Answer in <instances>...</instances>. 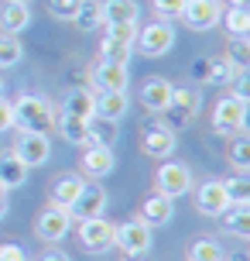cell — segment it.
Returning <instances> with one entry per match:
<instances>
[{
	"instance_id": "bcb514c9",
	"label": "cell",
	"mask_w": 250,
	"mask_h": 261,
	"mask_svg": "<svg viewBox=\"0 0 250 261\" xmlns=\"http://www.w3.org/2000/svg\"><path fill=\"white\" fill-rule=\"evenodd\" d=\"M7 4H31V0H7Z\"/></svg>"
},
{
	"instance_id": "e0dca14e",
	"label": "cell",
	"mask_w": 250,
	"mask_h": 261,
	"mask_svg": "<svg viewBox=\"0 0 250 261\" xmlns=\"http://www.w3.org/2000/svg\"><path fill=\"white\" fill-rule=\"evenodd\" d=\"M113 165H117L113 148H103V144H89V148L82 151V162H79V169L86 172V175H92V179L110 175V172H113Z\"/></svg>"
},
{
	"instance_id": "60d3db41",
	"label": "cell",
	"mask_w": 250,
	"mask_h": 261,
	"mask_svg": "<svg viewBox=\"0 0 250 261\" xmlns=\"http://www.w3.org/2000/svg\"><path fill=\"white\" fill-rule=\"evenodd\" d=\"M0 261H27L21 244H0Z\"/></svg>"
},
{
	"instance_id": "ba28073f",
	"label": "cell",
	"mask_w": 250,
	"mask_h": 261,
	"mask_svg": "<svg viewBox=\"0 0 250 261\" xmlns=\"http://www.w3.org/2000/svg\"><path fill=\"white\" fill-rule=\"evenodd\" d=\"M151 227L141 220H123L117 223V244L113 248H120L127 258H141V254H147L151 251Z\"/></svg>"
},
{
	"instance_id": "52a82bcc",
	"label": "cell",
	"mask_w": 250,
	"mask_h": 261,
	"mask_svg": "<svg viewBox=\"0 0 250 261\" xmlns=\"http://www.w3.org/2000/svg\"><path fill=\"white\" fill-rule=\"evenodd\" d=\"M11 151L24 162L27 169H38V165H45L52 158V141H48V134H38V130H21Z\"/></svg>"
},
{
	"instance_id": "e575fe53",
	"label": "cell",
	"mask_w": 250,
	"mask_h": 261,
	"mask_svg": "<svg viewBox=\"0 0 250 261\" xmlns=\"http://www.w3.org/2000/svg\"><path fill=\"white\" fill-rule=\"evenodd\" d=\"M233 65L226 62V59H209V79L206 83H212V86H223V83H230L233 79Z\"/></svg>"
},
{
	"instance_id": "30bf717a",
	"label": "cell",
	"mask_w": 250,
	"mask_h": 261,
	"mask_svg": "<svg viewBox=\"0 0 250 261\" xmlns=\"http://www.w3.org/2000/svg\"><path fill=\"white\" fill-rule=\"evenodd\" d=\"M69 227H72V213L62 206H48L38 213V220H35V234L45 241V244H58L62 237L69 234Z\"/></svg>"
},
{
	"instance_id": "1f68e13d",
	"label": "cell",
	"mask_w": 250,
	"mask_h": 261,
	"mask_svg": "<svg viewBox=\"0 0 250 261\" xmlns=\"http://www.w3.org/2000/svg\"><path fill=\"white\" fill-rule=\"evenodd\" d=\"M24 59V45L17 41V35H0V69H11Z\"/></svg>"
},
{
	"instance_id": "f6af8a7d",
	"label": "cell",
	"mask_w": 250,
	"mask_h": 261,
	"mask_svg": "<svg viewBox=\"0 0 250 261\" xmlns=\"http://www.w3.org/2000/svg\"><path fill=\"white\" fill-rule=\"evenodd\" d=\"M230 7H250V0H226Z\"/></svg>"
},
{
	"instance_id": "8d00e7d4",
	"label": "cell",
	"mask_w": 250,
	"mask_h": 261,
	"mask_svg": "<svg viewBox=\"0 0 250 261\" xmlns=\"http://www.w3.org/2000/svg\"><path fill=\"white\" fill-rule=\"evenodd\" d=\"M185 0H151V11L158 14V21H175L182 14Z\"/></svg>"
},
{
	"instance_id": "836d02e7",
	"label": "cell",
	"mask_w": 250,
	"mask_h": 261,
	"mask_svg": "<svg viewBox=\"0 0 250 261\" xmlns=\"http://www.w3.org/2000/svg\"><path fill=\"white\" fill-rule=\"evenodd\" d=\"M230 165H233L237 172L250 169V141L247 138H237V141L230 144Z\"/></svg>"
},
{
	"instance_id": "484cf974",
	"label": "cell",
	"mask_w": 250,
	"mask_h": 261,
	"mask_svg": "<svg viewBox=\"0 0 250 261\" xmlns=\"http://www.w3.org/2000/svg\"><path fill=\"white\" fill-rule=\"evenodd\" d=\"M223 193H226V199H230V206H250V179H247V172H237V175L223 179Z\"/></svg>"
},
{
	"instance_id": "cb8c5ba5",
	"label": "cell",
	"mask_w": 250,
	"mask_h": 261,
	"mask_svg": "<svg viewBox=\"0 0 250 261\" xmlns=\"http://www.w3.org/2000/svg\"><path fill=\"white\" fill-rule=\"evenodd\" d=\"M137 21V0H103V24Z\"/></svg>"
},
{
	"instance_id": "603a6c76",
	"label": "cell",
	"mask_w": 250,
	"mask_h": 261,
	"mask_svg": "<svg viewBox=\"0 0 250 261\" xmlns=\"http://www.w3.org/2000/svg\"><path fill=\"white\" fill-rule=\"evenodd\" d=\"M82 186H86V179L82 175H66V179H58L52 189V206H62L69 210L72 203H76V196L82 193Z\"/></svg>"
},
{
	"instance_id": "f1b7e54d",
	"label": "cell",
	"mask_w": 250,
	"mask_h": 261,
	"mask_svg": "<svg viewBox=\"0 0 250 261\" xmlns=\"http://www.w3.org/2000/svg\"><path fill=\"white\" fill-rule=\"evenodd\" d=\"M131 55H134V45H127V41H117V38H103L100 41V59H106V62L127 65Z\"/></svg>"
},
{
	"instance_id": "d4e9b609",
	"label": "cell",
	"mask_w": 250,
	"mask_h": 261,
	"mask_svg": "<svg viewBox=\"0 0 250 261\" xmlns=\"http://www.w3.org/2000/svg\"><path fill=\"white\" fill-rule=\"evenodd\" d=\"M72 24L82 28V31H96V28H103V0H82L76 17H72Z\"/></svg>"
},
{
	"instance_id": "8992f818",
	"label": "cell",
	"mask_w": 250,
	"mask_h": 261,
	"mask_svg": "<svg viewBox=\"0 0 250 261\" xmlns=\"http://www.w3.org/2000/svg\"><path fill=\"white\" fill-rule=\"evenodd\" d=\"M79 244L92 254H103L117 244V223H110L106 217H89L79 220Z\"/></svg>"
},
{
	"instance_id": "83f0119b",
	"label": "cell",
	"mask_w": 250,
	"mask_h": 261,
	"mask_svg": "<svg viewBox=\"0 0 250 261\" xmlns=\"http://www.w3.org/2000/svg\"><path fill=\"white\" fill-rule=\"evenodd\" d=\"M226 62L233 65V69H247L250 65V38L247 35H230L226 38Z\"/></svg>"
},
{
	"instance_id": "c3c4849f",
	"label": "cell",
	"mask_w": 250,
	"mask_h": 261,
	"mask_svg": "<svg viewBox=\"0 0 250 261\" xmlns=\"http://www.w3.org/2000/svg\"><path fill=\"white\" fill-rule=\"evenodd\" d=\"M0 193H7V189H4V182H0Z\"/></svg>"
},
{
	"instance_id": "7a4b0ae2",
	"label": "cell",
	"mask_w": 250,
	"mask_h": 261,
	"mask_svg": "<svg viewBox=\"0 0 250 261\" xmlns=\"http://www.w3.org/2000/svg\"><path fill=\"white\" fill-rule=\"evenodd\" d=\"M199 107H202L199 90H178V86H175L168 107L161 110V120H158V124H161V127H168L171 134L189 130L192 124H196V117H199Z\"/></svg>"
},
{
	"instance_id": "b9f144b4",
	"label": "cell",
	"mask_w": 250,
	"mask_h": 261,
	"mask_svg": "<svg viewBox=\"0 0 250 261\" xmlns=\"http://www.w3.org/2000/svg\"><path fill=\"white\" fill-rule=\"evenodd\" d=\"M189 76L196 79V83H206L209 79V59H196V62L189 65Z\"/></svg>"
},
{
	"instance_id": "3957f363",
	"label": "cell",
	"mask_w": 250,
	"mask_h": 261,
	"mask_svg": "<svg viewBox=\"0 0 250 261\" xmlns=\"http://www.w3.org/2000/svg\"><path fill=\"white\" fill-rule=\"evenodd\" d=\"M243 127H247V100H240L233 93L230 96H220L216 107H212V130L230 138V134H237Z\"/></svg>"
},
{
	"instance_id": "d6986e66",
	"label": "cell",
	"mask_w": 250,
	"mask_h": 261,
	"mask_svg": "<svg viewBox=\"0 0 250 261\" xmlns=\"http://www.w3.org/2000/svg\"><path fill=\"white\" fill-rule=\"evenodd\" d=\"M117 138H120V120L96 117V114L86 120V144H103V148H110V144H117Z\"/></svg>"
},
{
	"instance_id": "7402d4cb",
	"label": "cell",
	"mask_w": 250,
	"mask_h": 261,
	"mask_svg": "<svg viewBox=\"0 0 250 261\" xmlns=\"http://www.w3.org/2000/svg\"><path fill=\"white\" fill-rule=\"evenodd\" d=\"M58 114L89 120L92 117V90H69L62 96V103H58Z\"/></svg>"
},
{
	"instance_id": "6da1fadb",
	"label": "cell",
	"mask_w": 250,
	"mask_h": 261,
	"mask_svg": "<svg viewBox=\"0 0 250 261\" xmlns=\"http://www.w3.org/2000/svg\"><path fill=\"white\" fill-rule=\"evenodd\" d=\"M14 127L21 130H38V134H48V130H55V120H58V114H55V107L45 100V96H38V93H24V96H17L14 100Z\"/></svg>"
},
{
	"instance_id": "d6a6232c",
	"label": "cell",
	"mask_w": 250,
	"mask_h": 261,
	"mask_svg": "<svg viewBox=\"0 0 250 261\" xmlns=\"http://www.w3.org/2000/svg\"><path fill=\"white\" fill-rule=\"evenodd\" d=\"M230 35H250V11L247 7H230L226 17H220Z\"/></svg>"
},
{
	"instance_id": "5b68a950",
	"label": "cell",
	"mask_w": 250,
	"mask_h": 261,
	"mask_svg": "<svg viewBox=\"0 0 250 261\" xmlns=\"http://www.w3.org/2000/svg\"><path fill=\"white\" fill-rule=\"evenodd\" d=\"M154 189L165 193L168 199H178V196L192 193V172H189V165L165 158V162H161V169L154 172Z\"/></svg>"
},
{
	"instance_id": "7c38bea8",
	"label": "cell",
	"mask_w": 250,
	"mask_h": 261,
	"mask_svg": "<svg viewBox=\"0 0 250 261\" xmlns=\"http://www.w3.org/2000/svg\"><path fill=\"white\" fill-rule=\"evenodd\" d=\"M106 189L100 182H86L82 186V193L76 196V203L69 206V213L72 217H79V220H89V217H103L106 213Z\"/></svg>"
},
{
	"instance_id": "d590c367",
	"label": "cell",
	"mask_w": 250,
	"mask_h": 261,
	"mask_svg": "<svg viewBox=\"0 0 250 261\" xmlns=\"http://www.w3.org/2000/svg\"><path fill=\"white\" fill-rule=\"evenodd\" d=\"M82 0H48V14H52L55 21H72L76 11H79Z\"/></svg>"
},
{
	"instance_id": "44dd1931",
	"label": "cell",
	"mask_w": 250,
	"mask_h": 261,
	"mask_svg": "<svg viewBox=\"0 0 250 261\" xmlns=\"http://www.w3.org/2000/svg\"><path fill=\"white\" fill-rule=\"evenodd\" d=\"M27 172H31V169H27L14 151H0V182H4V189H17V186H24L27 182Z\"/></svg>"
},
{
	"instance_id": "ee69618b",
	"label": "cell",
	"mask_w": 250,
	"mask_h": 261,
	"mask_svg": "<svg viewBox=\"0 0 250 261\" xmlns=\"http://www.w3.org/2000/svg\"><path fill=\"white\" fill-rule=\"evenodd\" d=\"M4 213H7V193H0V220H4Z\"/></svg>"
},
{
	"instance_id": "8fae6325",
	"label": "cell",
	"mask_w": 250,
	"mask_h": 261,
	"mask_svg": "<svg viewBox=\"0 0 250 261\" xmlns=\"http://www.w3.org/2000/svg\"><path fill=\"white\" fill-rule=\"evenodd\" d=\"M89 86L96 93L103 90H127V83H131V72H127V65H113L106 62V59H96V62L89 65Z\"/></svg>"
},
{
	"instance_id": "74e56055",
	"label": "cell",
	"mask_w": 250,
	"mask_h": 261,
	"mask_svg": "<svg viewBox=\"0 0 250 261\" xmlns=\"http://www.w3.org/2000/svg\"><path fill=\"white\" fill-rule=\"evenodd\" d=\"M106 38H117V41H127V45H134V38H137V21L106 24Z\"/></svg>"
},
{
	"instance_id": "ac0fdd59",
	"label": "cell",
	"mask_w": 250,
	"mask_h": 261,
	"mask_svg": "<svg viewBox=\"0 0 250 261\" xmlns=\"http://www.w3.org/2000/svg\"><path fill=\"white\" fill-rule=\"evenodd\" d=\"M171 213H175V206H171V199L165 193H154L147 196L144 203H141V213H137V220L147 223V227H161V223H168L171 220Z\"/></svg>"
},
{
	"instance_id": "f35d334b",
	"label": "cell",
	"mask_w": 250,
	"mask_h": 261,
	"mask_svg": "<svg viewBox=\"0 0 250 261\" xmlns=\"http://www.w3.org/2000/svg\"><path fill=\"white\" fill-rule=\"evenodd\" d=\"M230 83H233V96H240V100H250V76H247V69H237Z\"/></svg>"
},
{
	"instance_id": "7bdbcfd3",
	"label": "cell",
	"mask_w": 250,
	"mask_h": 261,
	"mask_svg": "<svg viewBox=\"0 0 250 261\" xmlns=\"http://www.w3.org/2000/svg\"><path fill=\"white\" fill-rule=\"evenodd\" d=\"M38 261H72V258H69L66 251H58V248H48V251H45V254H41Z\"/></svg>"
},
{
	"instance_id": "4316f807",
	"label": "cell",
	"mask_w": 250,
	"mask_h": 261,
	"mask_svg": "<svg viewBox=\"0 0 250 261\" xmlns=\"http://www.w3.org/2000/svg\"><path fill=\"white\" fill-rule=\"evenodd\" d=\"M223 223L226 230L240 241H247L250 237V206H226L223 210Z\"/></svg>"
},
{
	"instance_id": "ffe728a7",
	"label": "cell",
	"mask_w": 250,
	"mask_h": 261,
	"mask_svg": "<svg viewBox=\"0 0 250 261\" xmlns=\"http://www.w3.org/2000/svg\"><path fill=\"white\" fill-rule=\"evenodd\" d=\"M31 28V7L27 4H4L0 7V31L4 35H21Z\"/></svg>"
},
{
	"instance_id": "ab89813d",
	"label": "cell",
	"mask_w": 250,
	"mask_h": 261,
	"mask_svg": "<svg viewBox=\"0 0 250 261\" xmlns=\"http://www.w3.org/2000/svg\"><path fill=\"white\" fill-rule=\"evenodd\" d=\"M11 127H14V107H11V100H4V93H0V134L11 130Z\"/></svg>"
},
{
	"instance_id": "7dc6e473",
	"label": "cell",
	"mask_w": 250,
	"mask_h": 261,
	"mask_svg": "<svg viewBox=\"0 0 250 261\" xmlns=\"http://www.w3.org/2000/svg\"><path fill=\"white\" fill-rule=\"evenodd\" d=\"M0 93H4V76H0Z\"/></svg>"
},
{
	"instance_id": "4fadbf2b",
	"label": "cell",
	"mask_w": 250,
	"mask_h": 261,
	"mask_svg": "<svg viewBox=\"0 0 250 261\" xmlns=\"http://www.w3.org/2000/svg\"><path fill=\"white\" fill-rule=\"evenodd\" d=\"M192 203H196V210L202 213V217H223V210L230 206V199H226L223 182H220V179H209V182L199 186Z\"/></svg>"
},
{
	"instance_id": "277c9868",
	"label": "cell",
	"mask_w": 250,
	"mask_h": 261,
	"mask_svg": "<svg viewBox=\"0 0 250 261\" xmlns=\"http://www.w3.org/2000/svg\"><path fill=\"white\" fill-rule=\"evenodd\" d=\"M171 45H175V28L171 21H151L147 28H137V38H134V48L147 59H158V55H168Z\"/></svg>"
},
{
	"instance_id": "2e32d148",
	"label": "cell",
	"mask_w": 250,
	"mask_h": 261,
	"mask_svg": "<svg viewBox=\"0 0 250 261\" xmlns=\"http://www.w3.org/2000/svg\"><path fill=\"white\" fill-rule=\"evenodd\" d=\"M171 93H175V83H168L165 76H151V79H144V86H141V103H144V110H151V114H161V110L168 107Z\"/></svg>"
},
{
	"instance_id": "9a60e30c",
	"label": "cell",
	"mask_w": 250,
	"mask_h": 261,
	"mask_svg": "<svg viewBox=\"0 0 250 261\" xmlns=\"http://www.w3.org/2000/svg\"><path fill=\"white\" fill-rule=\"evenodd\" d=\"M175 148H178V144H175V134H171L168 127H161V124L147 127L144 138H141V151H144L147 158H158V162L171 158V151H175Z\"/></svg>"
},
{
	"instance_id": "5bb4252c",
	"label": "cell",
	"mask_w": 250,
	"mask_h": 261,
	"mask_svg": "<svg viewBox=\"0 0 250 261\" xmlns=\"http://www.w3.org/2000/svg\"><path fill=\"white\" fill-rule=\"evenodd\" d=\"M127 110H131V96H127V90L92 93V114H96V117L120 120V117H127Z\"/></svg>"
},
{
	"instance_id": "9c48e42d",
	"label": "cell",
	"mask_w": 250,
	"mask_h": 261,
	"mask_svg": "<svg viewBox=\"0 0 250 261\" xmlns=\"http://www.w3.org/2000/svg\"><path fill=\"white\" fill-rule=\"evenodd\" d=\"M178 17L192 31H212L220 24V17H223V7H220V0H185Z\"/></svg>"
},
{
	"instance_id": "4dcf8cb0",
	"label": "cell",
	"mask_w": 250,
	"mask_h": 261,
	"mask_svg": "<svg viewBox=\"0 0 250 261\" xmlns=\"http://www.w3.org/2000/svg\"><path fill=\"white\" fill-rule=\"evenodd\" d=\"M189 261H226V251L212 237H202L196 244H189Z\"/></svg>"
},
{
	"instance_id": "f546056e",
	"label": "cell",
	"mask_w": 250,
	"mask_h": 261,
	"mask_svg": "<svg viewBox=\"0 0 250 261\" xmlns=\"http://www.w3.org/2000/svg\"><path fill=\"white\" fill-rule=\"evenodd\" d=\"M55 127H58V134H62L69 144H86V120L82 117H66V114H58Z\"/></svg>"
}]
</instances>
